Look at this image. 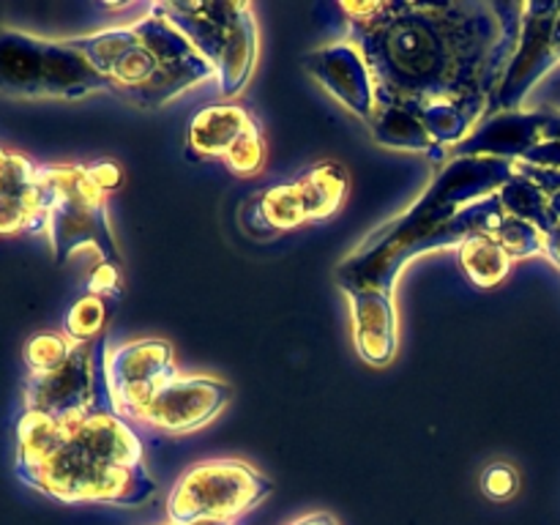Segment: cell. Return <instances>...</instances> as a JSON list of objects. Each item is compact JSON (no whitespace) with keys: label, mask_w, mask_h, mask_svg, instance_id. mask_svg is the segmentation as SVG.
<instances>
[{"label":"cell","mask_w":560,"mask_h":525,"mask_svg":"<svg viewBox=\"0 0 560 525\" xmlns=\"http://www.w3.org/2000/svg\"><path fill=\"white\" fill-rule=\"evenodd\" d=\"M16 476L31 490L60 503L140 506L156 495L140 435L113 402L74 419L22 410Z\"/></svg>","instance_id":"2"},{"label":"cell","mask_w":560,"mask_h":525,"mask_svg":"<svg viewBox=\"0 0 560 525\" xmlns=\"http://www.w3.org/2000/svg\"><path fill=\"white\" fill-rule=\"evenodd\" d=\"M498 200H501L503 211H506L509 217L534 224V228H539L545 235L558 224L550 206H547L545 191H541L528 175L517 173V170H514L512 178L498 189Z\"/></svg>","instance_id":"21"},{"label":"cell","mask_w":560,"mask_h":525,"mask_svg":"<svg viewBox=\"0 0 560 525\" xmlns=\"http://www.w3.org/2000/svg\"><path fill=\"white\" fill-rule=\"evenodd\" d=\"M372 77V140L443 162L487 118L517 52L523 3H342Z\"/></svg>","instance_id":"1"},{"label":"cell","mask_w":560,"mask_h":525,"mask_svg":"<svg viewBox=\"0 0 560 525\" xmlns=\"http://www.w3.org/2000/svg\"><path fill=\"white\" fill-rule=\"evenodd\" d=\"M230 402V386L213 377H178L164 386L151 402L142 405L131 419L170 432V435H189L200 427L211 424Z\"/></svg>","instance_id":"13"},{"label":"cell","mask_w":560,"mask_h":525,"mask_svg":"<svg viewBox=\"0 0 560 525\" xmlns=\"http://www.w3.org/2000/svg\"><path fill=\"white\" fill-rule=\"evenodd\" d=\"M217 74L224 98L238 96L252 80L257 60V22L249 3L224 0H191V3H153Z\"/></svg>","instance_id":"5"},{"label":"cell","mask_w":560,"mask_h":525,"mask_svg":"<svg viewBox=\"0 0 560 525\" xmlns=\"http://www.w3.org/2000/svg\"><path fill=\"white\" fill-rule=\"evenodd\" d=\"M47 184V235L52 257L63 266L74 252H98L102 262L120 268L118 246L107 222V195L91 164H42Z\"/></svg>","instance_id":"7"},{"label":"cell","mask_w":560,"mask_h":525,"mask_svg":"<svg viewBox=\"0 0 560 525\" xmlns=\"http://www.w3.org/2000/svg\"><path fill=\"white\" fill-rule=\"evenodd\" d=\"M104 323H107V299L85 293L66 312L63 334L77 345L96 342L104 337Z\"/></svg>","instance_id":"22"},{"label":"cell","mask_w":560,"mask_h":525,"mask_svg":"<svg viewBox=\"0 0 560 525\" xmlns=\"http://www.w3.org/2000/svg\"><path fill=\"white\" fill-rule=\"evenodd\" d=\"M71 44L107 80L115 96L142 109L164 107L217 77L211 63L153 9L135 25L74 36Z\"/></svg>","instance_id":"4"},{"label":"cell","mask_w":560,"mask_h":525,"mask_svg":"<svg viewBox=\"0 0 560 525\" xmlns=\"http://www.w3.org/2000/svg\"><path fill=\"white\" fill-rule=\"evenodd\" d=\"M520 474L509 463H490L481 474V492L490 501H509L517 495Z\"/></svg>","instance_id":"25"},{"label":"cell","mask_w":560,"mask_h":525,"mask_svg":"<svg viewBox=\"0 0 560 525\" xmlns=\"http://www.w3.org/2000/svg\"><path fill=\"white\" fill-rule=\"evenodd\" d=\"M547 109H514L481 120L463 142L452 148V159H509L523 162L525 153L541 142Z\"/></svg>","instance_id":"15"},{"label":"cell","mask_w":560,"mask_h":525,"mask_svg":"<svg viewBox=\"0 0 560 525\" xmlns=\"http://www.w3.org/2000/svg\"><path fill=\"white\" fill-rule=\"evenodd\" d=\"M541 140H560V113L547 109L545 126H541Z\"/></svg>","instance_id":"29"},{"label":"cell","mask_w":560,"mask_h":525,"mask_svg":"<svg viewBox=\"0 0 560 525\" xmlns=\"http://www.w3.org/2000/svg\"><path fill=\"white\" fill-rule=\"evenodd\" d=\"M560 63V3H523L520 42L487 118L523 107L530 88Z\"/></svg>","instance_id":"11"},{"label":"cell","mask_w":560,"mask_h":525,"mask_svg":"<svg viewBox=\"0 0 560 525\" xmlns=\"http://www.w3.org/2000/svg\"><path fill=\"white\" fill-rule=\"evenodd\" d=\"M200 525H224V523H200Z\"/></svg>","instance_id":"31"},{"label":"cell","mask_w":560,"mask_h":525,"mask_svg":"<svg viewBox=\"0 0 560 525\" xmlns=\"http://www.w3.org/2000/svg\"><path fill=\"white\" fill-rule=\"evenodd\" d=\"M109 91L71 38L0 27V93L11 98H82Z\"/></svg>","instance_id":"6"},{"label":"cell","mask_w":560,"mask_h":525,"mask_svg":"<svg viewBox=\"0 0 560 525\" xmlns=\"http://www.w3.org/2000/svg\"><path fill=\"white\" fill-rule=\"evenodd\" d=\"M173 345L164 339H137L107 353V388L120 416H135L164 386L178 381Z\"/></svg>","instance_id":"12"},{"label":"cell","mask_w":560,"mask_h":525,"mask_svg":"<svg viewBox=\"0 0 560 525\" xmlns=\"http://www.w3.org/2000/svg\"><path fill=\"white\" fill-rule=\"evenodd\" d=\"M512 175L514 162L509 159H452L408 211L366 235L339 262V288L394 293L413 257L448 246L459 249L474 235H492L506 219L498 189Z\"/></svg>","instance_id":"3"},{"label":"cell","mask_w":560,"mask_h":525,"mask_svg":"<svg viewBox=\"0 0 560 525\" xmlns=\"http://www.w3.org/2000/svg\"><path fill=\"white\" fill-rule=\"evenodd\" d=\"M293 525H339V523L328 512H315V514H306V517L295 520Z\"/></svg>","instance_id":"30"},{"label":"cell","mask_w":560,"mask_h":525,"mask_svg":"<svg viewBox=\"0 0 560 525\" xmlns=\"http://www.w3.org/2000/svg\"><path fill=\"white\" fill-rule=\"evenodd\" d=\"M457 255L465 277L470 279V284L481 290L501 284L514 266L509 252L492 235H474V238H468L459 246Z\"/></svg>","instance_id":"20"},{"label":"cell","mask_w":560,"mask_h":525,"mask_svg":"<svg viewBox=\"0 0 560 525\" xmlns=\"http://www.w3.org/2000/svg\"><path fill=\"white\" fill-rule=\"evenodd\" d=\"M88 293L102 295V299H109V295L120 293V268L107 266V262H98L96 271L88 279Z\"/></svg>","instance_id":"27"},{"label":"cell","mask_w":560,"mask_h":525,"mask_svg":"<svg viewBox=\"0 0 560 525\" xmlns=\"http://www.w3.org/2000/svg\"><path fill=\"white\" fill-rule=\"evenodd\" d=\"M353 320V345L370 366L392 364L397 355L399 328L394 293L377 288L345 290Z\"/></svg>","instance_id":"17"},{"label":"cell","mask_w":560,"mask_h":525,"mask_svg":"<svg viewBox=\"0 0 560 525\" xmlns=\"http://www.w3.org/2000/svg\"><path fill=\"white\" fill-rule=\"evenodd\" d=\"M241 224L252 238H273L301 224H310V217L293 180H284L252 197L241 213Z\"/></svg>","instance_id":"18"},{"label":"cell","mask_w":560,"mask_h":525,"mask_svg":"<svg viewBox=\"0 0 560 525\" xmlns=\"http://www.w3.org/2000/svg\"><path fill=\"white\" fill-rule=\"evenodd\" d=\"M77 342H71L66 334L44 331L33 334L25 342V350H22V359H25V366L31 375H42V372L58 370L60 364H66V359L71 355Z\"/></svg>","instance_id":"23"},{"label":"cell","mask_w":560,"mask_h":525,"mask_svg":"<svg viewBox=\"0 0 560 525\" xmlns=\"http://www.w3.org/2000/svg\"><path fill=\"white\" fill-rule=\"evenodd\" d=\"M271 492L273 481L252 465L241 459H208L175 481L167 498V517L173 525H230Z\"/></svg>","instance_id":"8"},{"label":"cell","mask_w":560,"mask_h":525,"mask_svg":"<svg viewBox=\"0 0 560 525\" xmlns=\"http://www.w3.org/2000/svg\"><path fill=\"white\" fill-rule=\"evenodd\" d=\"M107 388V339L74 345L66 364L58 370L27 375L25 413L47 419H74L109 405Z\"/></svg>","instance_id":"9"},{"label":"cell","mask_w":560,"mask_h":525,"mask_svg":"<svg viewBox=\"0 0 560 525\" xmlns=\"http://www.w3.org/2000/svg\"><path fill=\"white\" fill-rule=\"evenodd\" d=\"M492 238L509 252L514 262L525 260V257H536V255H545V233L534 224L523 222V219H514L509 217L498 224V230L492 233Z\"/></svg>","instance_id":"24"},{"label":"cell","mask_w":560,"mask_h":525,"mask_svg":"<svg viewBox=\"0 0 560 525\" xmlns=\"http://www.w3.org/2000/svg\"><path fill=\"white\" fill-rule=\"evenodd\" d=\"M301 200H304L310 222H323L331 219L342 208L348 197V173L337 162H320L301 170L293 178Z\"/></svg>","instance_id":"19"},{"label":"cell","mask_w":560,"mask_h":525,"mask_svg":"<svg viewBox=\"0 0 560 525\" xmlns=\"http://www.w3.org/2000/svg\"><path fill=\"white\" fill-rule=\"evenodd\" d=\"M306 74L315 77L334 98L345 104L361 120H370L375 107V91L364 58L350 42L331 44V47L315 49L304 55Z\"/></svg>","instance_id":"16"},{"label":"cell","mask_w":560,"mask_h":525,"mask_svg":"<svg viewBox=\"0 0 560 525\" xmlns=\"http://www.w3.org/2000/svg\"><path fill=\"white\" fill-rule=\"evenodd\" d=\"M47 233V184L42 164L0 145V238Z\"/></svg>","instance_id":"14"},{"label":"cell","mask_w":560,"mask_h":525,"mask_svg":"<svg viewBox=\"0 0 560 525\" xmlns=\"http://www.w3.org/2000/svg\"><path fill=\"white\" fill-rule=\"evenodd\" d=\"M545 257L560 268V222L545 235Z\"/></svg>","instance_id":"28"},{"label":"cell","mask_w":560,"mask_h":525,"mask_svg":"<svg viewBox=\"0 0 560 525\" xmlns=\"http://www.w3.org/2000/svg\"><path fill=\"white\" fill-rule=\"evenodd\" d=\"M514 170L523 175H528L547 197V206H550L552 217L560 222V170H550V167H536V164H525V162H514Z\"/></svg>","instance_id":"26"},{"label":"cell","mask_w":560,"mask_h":525,"mask_svg":"<svg viewBox=\"0 0 560 525\" xmlns=\"http://www.w3.org/2000/svg\"><path fill=\"white\" fill-rule=\"evenodd\" d=\"M191 159H219L233 175L249 178L266 167V137L249 109L211 104L191 118L186 135Z\"/></svg>","instance_id":"10"}]
</instances>
